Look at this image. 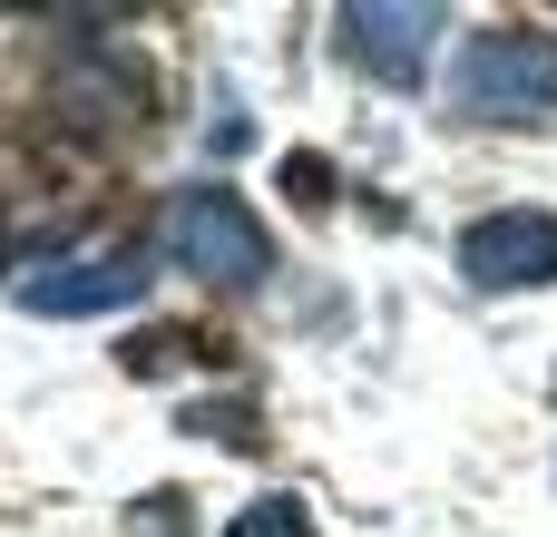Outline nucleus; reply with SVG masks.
<instances>
[{
    "instance_id": "obj_1",
    "label": "nucleus",
    "mask_w": 557,
    "mask_h": 537,
    "mask_svg": "<svg viewBox=\"0 0 557 537\" xmlns=\"http://www.w3.org/2000/svg\"><path fill=\"white\" fill-rule=\"evenodd\" d=\"M166 245L196 264V274H225V284H264L274 274V245H264V225L225 196V186H206V196H176V215H166Z\"/></svg>"
},
{
    "instance_id": "obj_5",
    "label": "nucleus",
    "mask_w": 557,
    "mask_h": 537,
    "mask_svg": "<svg viewBox=\"0 0 557 537\" xmlns=\"http://www.w3.org/2000/svg\"><path fill=\"white\" fill-rule=\"evenodd\" d=\"M431 29H441V10H352V49H362L382 78H411Z\"/></svg>"
},
{
    "instance_id": "obj_6",
    "label": "nucleus",
    "mask_w": 557,
    "mask_h": 537,
    "mask_svg": "<svg viewBox=\"0 0 557 537\" xmlns=\"http://www.w3.org/2000/svg\"><path fill=\"white\" fill-rule=\"evenodd\" d=\"M225 537H304V519H294L284 499H264L255 519H235V528H225Z\"/></svg>"
},
{
    "instance_id": "obj_4",
    "label": "nucleus",
    "mask_w": 557,
    "mask_h": 537,
    "mask_svg": "<svg viewBox=\"0 0 557 537\" xmlns=\"http://www.w3.org/2000/svg\"><path fill=\"white\" fill-rule=\"evenodd\" d=\"M137 294H147V264H137V254L39 264V274L20 284V303H29V313H117V303H137Z\"/></svg>"
},
{
    "instance_id": "obj_3",
    "label": "nucleus",
    "mask_w": 557,
    "mask_h": 537,
    "mask_svg": "<svg viewBox=\"0 0 557 537\" xmlns=\"http://www.w3.org/2000/svg\"><path fill=\"white\" fill-rule=\"evenodd\" d=\"M460 274L470 284H548L557 274V215H490L460 235Z\"/></svg>"
},
{
    "instance_id": "obj_2",
    "label": "nucleus",
    "mask_w": 557,
    "mask_h": 537,
    "mask_svg": "<svg viewBox=\"0 0 557 537\" xmlns=\"http://www.w3.org/2000/svg\"><path fill=\"white\" fill-rule=\"evenodd\" d=\"M450 98H460L470 117H529V108L557 98V59L539 39H470V49L450 59Z\"/></svg>"
}]
</instances>
